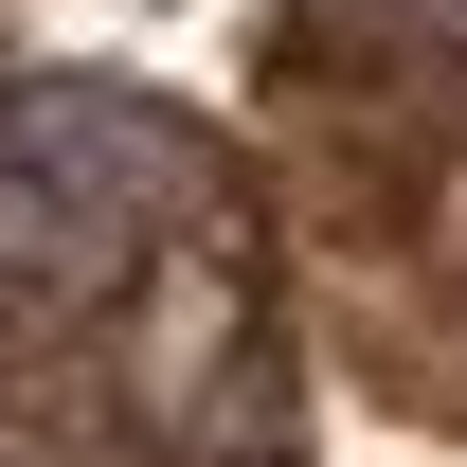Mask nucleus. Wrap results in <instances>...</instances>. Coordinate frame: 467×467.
Masks as SVG:
<instances>
[{"label":"nucleus","instance_id":"f257e3e1","mask_svg":"<svg viewBox=\"0 0 467 467\" xmlns=\"http://www.w3.org/2000/svg\"><path fill=\"white\" fill-rule=\"evenodd\" d=\"M162 198H180V126L162 109L72 90V72L0 90V306H72L109 270H144Z\"/></svg>","mask_w":467,"mask_h":467}]
</instances>
